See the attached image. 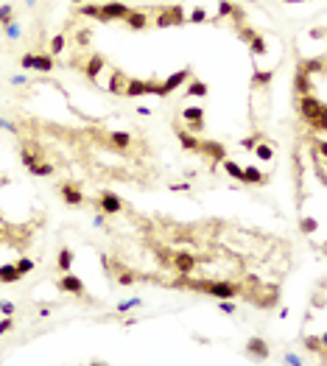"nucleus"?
Instances as JSON below:
<instances>
[{"label": "nucleus", "instance_id": "obj_1", "mask_svg": "<svg viewBox=\"0 0 327 366\" xmlns=\"http://www.w3.org/2000/svg\"><path fill=\"white\" fill-rule=\"evenodd\" d=\"M190 288H199L204 291V294L215 296V299H235V296H241V285H235V282H190Z\"/></svg>", "mask_w": 327, "mask_h": 366}, {"label": "nucleus", "instance_id": "obj_2", "mask_svg": "<svg viewBox=\"0 0 327 366\" xmlns=\"http://www.w3.org/2000/svg\"><path fill=\"white\" fill-rule=\"evenodd\" d=\"M299 115H302L308 123H316L319 118H324V115H327V109H324V103L316 101L313 92H310V95H299Z\"/></svg>", "mask_w": 327, "mask_h": 366}, {"label": "nucleus", "instance_id": "obj_3", "mask_svg": "<svg viewBox=\"0 0 327 366\" xmlns=\"http://www.w3.org/2000/svg\"><path fill=\"white\" fill-rule=\"evenodd\" d=\"M188 23V14H185V9L176 3V6H165L162 12L157 14V28H171V25H185Z\"/></svg>", "mask_w": 327, "mask_h": 366}, {"label": "nucleus", "instance_id": "obj_4", "mask_svg": "<svg viewBox=\"0 0 327 366\" xmlns=\"http://www.w3.org/2000/svg\"><path fill=\"white\" fill-rule=\"evenodd\" d=\"M129 14V6L121 3V0H106L98 12V23H115V20H123Z\"/></svg>", "mask_w": 327, "mask_h": 366}, {"label": "nucleus", "instance_id": "obj_5", "mask_svg": "<svg viewBox=\"0 0 327 366\" xmlns=\"http://www.w3.org/2000/svg\"><path fill=\"white\" fill-rule=\"evenodd\" d=\"M98 207H101V213H106V216H118V213H123V198L115 196L112 190H103L101 198H98Z\"/></svg>", "mask_w": 327, "mask_h": 366}, {"label": "nucleus", "instance_id": "obj_6", "mask_svg": "<svg viewBox=\"0 0 327 366\" xmlns=\"http://www.w3.org/2000/svg\"><path fill=\"white\" fill-rule=\"evenodd\" d=\"M59 291H67V294H73V296H84L87 288H84V282L73 274V271H65V274L59 277Z\"/></svg>", "mask_w": 327, "mask_h": 366}, {"label": "nucleus", "instance_id": "obj_7", "mask_svg": "<svg viewBox=\"0 0 327 366\" xmlns=\"http://www.w3.org/2000/svg\"><path fill=\"white\" fill-rule=\"evenodd\" d=\"M174 269L179 271L182 277L193 274V271H196V257H193L190 252H176V254H174Z\"/></svg>", "mask_w": 327, "mask_h": 366}, {"label": "nucleus", "instance_id": "obj_8", "mask_svg": "<svg viewBox=\"0 0 327 366\" xmlns=\"http://www.w3.org/2000/svg\"><path fill=\"white\" fill-rule=\"evenodd\" d=\"M59 193H62V198H65V204H70V207H81V204H84V193L73 185V182H65V185L59 187Z\"/></svg>", "mask_w": 327, "mask_h": 366}, {"label": "nucleus", "instance_id": "obj_9", "mask_svg": "<svg viewBox=\"0 0 327 366\" xmlns=\"http://www.w3.org/2000/svg\"><path fill=\"white\" fill-rule=\"evenodd\" d=\"M151 84H154V81H143V78H129V81H126V90H123V95H129V98L151 95Z\"/></svg>", "mask_w": 327, "mask_h": 366}, {"label": "nucleus", "instance_id": "obj_10", "mask_svg": "<svg viewBox=\"0 0 327 366\" xmlns=\"http://www.w3.org/2000/svg\"><path fill=\"white\" fill-rule=\"evenodd\" d=\"M246 352L252 355L254 360H266V358H268V344L263 341L260 336H252V338L246 341Z\"/></svg>", "mask_w": 327, "mask_h": 366}, {"label": "nucleus", "instance_id": "obj_11", "mask_svg": "<svg viewBox=\"0 0 327 366\" xmlns=\"http://www.w3.org/2000/svg\"><path fill=\"white\" fill-rule=\"evenodd\" d=\"M123 23H126L132 31H145L151 20H148V14H145V12H134V9H129V14L123 17Z\"/></svg>", "mask_w": 327, "mask_h": 366}, {"label": "nucleus", "instance_id": "obj_12", "mask_svg": "<svg viewBox=\"0 0 327 366\" xmlns=\"http://www.w3.org/2000/svg\"><path fill=\"white\" fill-rule=\"evenodd\" d=\"M185 81H190V67H185V70H179V73H174V76H168V78L162 81V90L171 95V92L179 90V87L185 84Z\"/></svg>", "mask_w": 327, "mask_h": 366}, {"label": "nucleus", "instance_id": "obj_13", "mask_svg": "<svg viewBox=\"0 0 327 366\" xmlns=\"http://www.w3.org/2000/svg\"><path fill=\"white\" fill-rule=\"evenodd\" d=\"M126 81H129V76L123 70H112V76H109V84H106V90L112 92V95H123V90H126Z\"/></svg>", "mask_w": 327, "mask_h": 366}, {"label": "nucleus", "instance_id": "obj_14", "mask_svg": "<svg viewBox=\"0 0 327 366\" xmlns=\"http://www.w3.org/2000/svg\"><path fill=\"white\" fill-rule=\"evenodd\" d=\"M103 67H106V59H103L101 54H92L90 59H87V65H84V76L90 78V81H95L98 73H101Z\"/></svg>", "mask_w": 327, "mask_h": 366}, {"label": "nucleus", "instance_id": "obj_15", "mask_svg": "<svg viewBox=\"0 0 327 366\" xmlns=\"http://www.w3.org/2000/svg\"><path fill=\"white\" fill-rule=\"evenodd\" d=\"M199 151H204V154H210L212 156V162H221V160H227V148L221 143H215V140H204V143L199 145Z\"/></svg>", "mask_w": 327, "mask_h": 366}, {"label": "nucleus", "instance_id": "obj_16", "mask_svg": "<svg viewBox=\"0 0 327 366\" xmlns=\"http://www.w3.org/2000/svg\"><path fill=\"white\" fill-rule=\"evenodd\" d=\"M174 134H176V140H179V145H182V148H185V151H199L201 140L196 137V134H190L188 129H176Z\"/></svg>", "mask_w": 327, "mask_h": 366}, {"label": "nucleus", "instance_id": "obj_17", "mask_svg": "<svg viewBox=\"0 0 327 366\" xmlns=\"http://www.w3.org/2000/svg\"><path fill=\"white\" fill-rule=\"evenodd\" d=\"M56 67V62H53V56L48 54V50H39V54L34 56V70L36 73H50Z\"/></svg>", "mask_w": 327, "mask_h": 366}, {"label": "nucleus", "instance_id": "obj_18", "mask_svg": "<svg viewBox=\"0 0 327 366\" xmlns=\"http://www.w3.org/2000/svg\"><path fill=\"white\" fill-rule=\"evenodd\" d=\"M266 179L268 176L263 174V171H257L254 165H246V168H243V182H246V185H266Z\"/></svg>", "mask_w": 327, "mask_h": 366}, {"label": "nucleus", "instance_id": "obj_19", "mask_svg": "<svg viewBox=\"0 0 327 366\" xmlns=\"http://www.w3.org/2000/svg\"><path fill=\"white\" fill-rule=\"evenodd\" d=\"M56 269L65 274V271H73V249H67V246H62L59 249V254H56Z\"/></svg>", "mask_w": 327, "mask_h": 366}, {"label": "nucleus", "instance_id": "obj_20", "mask_svg": "<svg viewBox=\"0 0 327 366\" xmlns=\"http://www.w3.org/2000/svg\"><path fill=\"white\" fill-rule=\"evenodd\" d=\"M106 137H109V143L115 145L118 151H126L129 145H132V134H129V132H109Z\"/></svg>", "mask_w": 327, "mask_h": 366}, {"label": "nucleus", "instance_id": "obj_21", "mask_svg": "<svg viewBox=\"0 0 327 366\" xmlns=\"http://www.w3.org/2000/svg\"><path fill=\"white\" fill-rule=\"evenodd\" d=\"M20 280H23V274L17 271V266H14V263L0 266V282H6V285H9V282H20Z\"/></svg>", "mask_w": 327, "mask_h": 366}, {"label": "nucleus", "instance_id": "obj_22", "mask_svg": "<svg viewBox=\"0 0 327 366\" xmlns=\"http://www.w3.org/2000/svg\"><path fill=\"white\" fill-rule=\"evenodd\" d=\"M207 92H210V90H207L204 81H201V78H193V81L188 84V90H185V95H190V98H204Z\"/></svg>", "mask_w": 327, "mask_h": 366}, {"label": "nucleus", "instance_id": "obj_23", "mask_svg": "<svg viewBox=\"0 0 327 366\" xmlns=\"http://www.w3.org/2000/svg\"><path fill=\"white\" fill-rule=\"evenodd\" d=\"M252 154L257 156V160H263V162H268V160H274V148L266 143V140H260V143L252 148Z\"/></svg>", "mask_w": 327, "mask_h": 366}, {"label": "nucleus", "instance_id": "obj_24", "mask_svg": "<svg viewBox=\"0 0 327 366\" xmlns=\"http://www.w3.org/2000/svg\"><path fill=\"white\" fill-rule=\"evenodd\" d=\"M249 50H252V56H266L268 45H266V39H263L260 34H254L252 39H249Z\"/></svg>", "mask_w": 327, "mask_h": 366}, {"label": "nucleus", "instance_id": "obj_25", "mask_svg": "<svg viewBox=\"0 0 327 366\" xmlns=\"http://www.w3.org/2000/svg\"><path fill=\"white\" fill-rule=\"evenodd\" d=\"M182 118H185V123L204 120V109H201V107H185V109H182Z\"/></svg>", "mask_w": 327, "mask_h": 366}, {"label": "nucleus", "instance_id": "obj_26", "mask_svg": "<svg viewBox=\"0 0 327 366\" xmlns=\"http://www.w3.org/2000/svg\"><path fill=\"white\" fill-rule=\"evenodd\" d=\"M297 92H299V95H310V92H313V87H310V78H308V73H302V70L297 73Z\"/></svg>", "mask_w": 327, "mask_h": 366}, {"label": "nucleus", "instance_id": "obj_27", "mask_svg": "<svg viewBox=\"0 0 327 366\" xmlns=\"http://www.w3.org/2000/svg\"><path fill=\"white\" fill-rule=\"evenodd\" d=\"M271 76H274V73L271 70H257V67H254V73H252V84L254 87H266V84H271Z\"/></svg>", "mask_w": 327, "mask_h": 366}, {"label": "nucleus", "instance_id": "obj_28", "mask_svg": "<svg viewBox=\"0 0 327 366\" xmlns=\"http://www.w3.org/2000/svg\"><path fill=\"white\" fill-rule=\"evenodd\" d=\"M65 45H67L65 34H56L53 39H50V45H48V54H50V56H53V59H56V56H59L62 50H65Z\"/></svg>", "mask_w": 327, "mask_h": 366}, {"label": "nucleus", "instance_id": "obj_29", "mask_svg": "<svg viewBox=\"0 0 327 366\" xmlns=\"http://www.w3.org/2000/svg\"><path fill=\"white\" fill-rule=\"evenodd\" d=\"M224 162V171L232 176V179H238V182H243V168L238 165V162H232V160H221Z\"/></svg>", "mask_w": 327, "mask_h": 366}, {"label": "nucleus", "instance_id": "obj_30", "mask_svg": "<svg viewBox=\"0 0 327 366\" xmlns=\"http://www.w3.org/2000/svg\"><path fill=\"white\" fill-rule=\"evenodd\" d=\"M232 12H235V3H232V0H221V3H218L215 23H218V20H224V17H232Z\"/></svg>", "mask_w": 327, "mask_h": 366}, {"label": "nucleus", "instance_id": "obj_31", "mask_svg": "<svg viewBox=\"0 0 327 366\" xmlns=\"http://www.w3.org/2000/svg\"><path fill=\"white\" fill-rule=\"evenodd\" d=\"M98 12H101V6H98V3H79V14H81V17L98 20Z\"/></svg>", "mask_w": 327, "mask_h": 366}, {"label": "nucleus", "instance_id": "obj_32", "mask_svg": "<svg viewBox=\"0 0 327 366\" xmlns=\"http://www.w3.org/2000/svg\"><path fill=\"white\" fill-rule=\"evenodd\" d=\"M28 171L34 176H53V165H50V162H42V160L36 162L34 168H28Z\"/></svg>", "mask_w": 327, "mask_h": 366}, {"label": "nucleus", "instance_id": "obj_33", "mask_svg": "<svg viewBox=\"0 0 327 366\" xmlns=\"http://www.w3.org/2000/svg\"><path fill=\"white\" fill-rule=\"evenodd\" d=\"M207 20H210V17H207V12H204V9H201V6H196L193 12L188 14V23H193V25H199V23H207Z\"/></svg>", "mask_w": 327, "mask_h": 366}, {"label": "nucleus", "instance_id": "obj_34", "mask_svg": "<svg viewBox=\"0 0 327 366\" xmlns=\"http://www.w3.org/2000/svg\"><path fill=\"white\" fill-rule=\"evenodd\" d=\"M14 20V9H12V3H3L0 6V25H9Z\"/></svg>", "mask_w": 327, "mask_h": 366}, {"label": "nucleus", "instance_id": "obj_35", "mask_svg": "<svg viewBox=\"0 0 327 366\" xmlns=\"http://www.w3.org/2000/svg\"><path fill=\"white\" fill-rule=\"evenodd\" d=\"M299 229H302L305 235H313L316 229H319V221H316V218H302V221H299Z\"/></svg>", "mask_w": 327, "mask_h": 366}, {"label": "nucleus", "instance_id": "obj_36", "mask_svg": "<svg viewBox=\"0 0 327 366\" xmlns=\"http://www.w3.org/2000/svg\"><path fill=\"white\" fill-rule=\"evenodd\" d=\"M14 266H17V271H20V274H31V271H34V260H31V257H20L17 260V263H14Z\"/></svg>", "mask_w": 327, "mask_h": 366}, {"label": "nucleus", "instance_id": "obj_37", "mask_svg": "<svg viewBox=\"0 0 327 366\" xmlns=\"http://www.w3.org/2000/svg\"><path fill=\"white\" fill-rule=\"evenodd\" d=\"M321 65H324L321 59H310V62H302L299 70H302V73H321Z\"/></svg>", "mask_w": 327, "mask_h": 366}, {"label": "nucleus", "instance_id": "obj_38", "mask_svg": "<svg viewBox=\"0 0 327 366\" xmlns=\"http://www.w3.org/2000/svg\"><path fill=\"white\" fill-rule=\"evenodd\" d=\"M39 160H42V156H39V154H34V151L23 148V165H25V168H34V165H36V162H39Z\"/></svg>", "mask_w": 327, "mask_h": 366}, {"label": "nucleus", "instance_id": "obj_39", "mask_svg": "<svg viewBox=\"0 0 327 366\" xmlns=\"http://www.w3.org/2000/svg\"><path fill=\"white\" fill-rule=\"evenodd\" d=\"M134 280H137L134 271H126V269L118 271V282H121V285H134Z\"/></svg>", "mask_w": 327, "mask_h": 366}, {"label": "nucleus", "instance_id": "obj_40", "mask_svg": "<svg viewBox=\"0 0 327 366\" xmlns=\"http://www.w3.org/2000/svg\"><path fill=\"white\" fill-rule=\"evenodd\" d=\"M140 305H143V299H137V296H134V299H126V302H121V305H118V313L134 310V307H140Z\"/></svg>", "mask_w": 327, "mask_h": 366}, {"label": "nucleus", "instance_id": "obj_41", "mask_svg": "<svg viewBox=\"0 0 327 366\" xmlns=\"http://www.w3.org/2000/svg\"><path fill=\"white\" fill-rule=\"evenodd\" d=\"M260 140H263V134H260V132H254V134H249L246 140H241V145H243V148H249V151H252L254 145L260 143Z\"/></svg>", "mask_w": 327, "mask_h": 366}, {"label": "nucleus", "instance_id": "obj_42", "mask_svg": "<svg viewBox=\"0 0 327 366\" xmlns=\"http://www.w3.org/2000/svg\"><path fill=\"white\" fill-rule=\"evenodd\" d=\"M3 28H6V36H9V39H17V36L23 34V28L17 25V20H12V23H9V25H3Z\"/></svg>", "mask_w": 327, "mask_h": 366}, {"label": "nucleus", "instance_id": "obj_43", "mask_svg": "<svg viewBox=\"0 0 327 366\" xmlns=\"http://www.w3.org/2000/svg\"><path fill=\"white\" fill-rule=\"evenodd\" d=\"M218 310L232 316V313H235V305H232V299H218Z\"/></svg>", "mask_w": 327, "mask_h": 366}, {"label": "nucleus", "instance_id": "obj_44", "mask_svg": "<svg viewBox=\"0 0 327 366\" xmlns=\"http://www.w3.org/2000/svg\"><path fill=\"white\" fill-rule=\"evenodd\" d=\"M14 310H17V307H14V302L0 299V313H3V316H14Z\"/></svg>", "mask_w": 327, "mask_h": 366}, {"label": "nucleus", "instance_id": "obj_45", "mask_svg": "<svg viewBox=\"0 0 327 366\" xmlns=\"http://www.w3.org/2000/svg\"><path fill=\"white\" fill-rule=\"evenodd\" d=\"M305 347L308 349H316V352H324V338H308V341H305Z\"/></svg>", "mask_w": 327, "mask_h": 366}, {"label": "nucleus", "instance_id": "obj_46", "mask_svg": "<svg viewBox=\"0 0 327 366\" xmlns=\"http://www.w3.org/2000/svg\"><path fill=\"white\" fill-rule=\"evenodd\" d=\"M34 56L36 54H25L23 59H20V67H23V70H34Z\"/></svg>", "mask_w": 327, "mask_h": 366}, {"label": "nucleus", "instance_id": "obj_47", "mask_svg": "<svg viewBox=\"0 0 327 366\" xmlns=\"http://www.w3.org/2000/svg\"><path fill=\"white\" fill-rule=\"evenodd\" d=\"M12 327H14V319H12V316H6L3 322H0V336H6V333H12Z\"/></svg>", "mask_w": 327, "mask_h": 366}, {"label": "nucleus", "instance_id": "obj_48", "mask_svg": "<svg viewBox=\"0 0 327 366\" xmlns=\"http://www.w3.org/2000/svg\"><path fill=\"white\" fill-rule=\"evenodd\" d=\"M188 132H190V134L204 132V120H193V123H188Z\"/></svg>", "mask_w": 327, "mask_h": 366}, {"label": "nucleus", "instance_id": "obj_49", "mask_svg": "<svg viewBox=\"0 0 327 366\" xmlns=\"http://www.w3.org/2000/svg\"><path fill=\"white\" fill-rule=\"evenodd\" d=\"M90 31H79V34H76V42H79V45H87V42H90Z\"/></svg>", "mask_w": 327, "mask_h": 366}, {"label": "nucleus", "instance_id": "obj_50", "mask_svg": "<svg viewBox=\"0 0 327 366\" xmlns=\"http://www.w3.org/2000/svg\"><path fill=\"white\" fill-rule=\"evenodd\" d=\"M171 190H174V193H185V190H190V182H176V185H171Z\"/></svg>", "mask_w": 327, "mask_h": 366}, {"label": "nucleus", "instance_id": "obj_51", "mask_svg": "<svg viewBox=\"0 0 327 366\" xmlns=\"http://www.w3.org/2000/svg\"><path fill=\"white\" fill-rule=\"evenodd\" d=\"M238 34H241V39H243V42H249V39L254 36V31H252V28H238Z\"/></svg>", "mask_w": 327, "mask_h": 366}, {"label": "nucleus", "instance_id": "obj_52", "mask_svg": "<svg viewBox=\"0 0 327 366\" xmlns=\"http://www.w3.org/2000/svg\"><path fill=\"white\" fill-rule=\"evenodd\" d=\"M0 129H9V132H17V126H14V123H9V120H3V118H0Z\"/></svg>", "mask_w": 327, "mask_h": 366}, {"label": "nucleus", "instance_id": "obj_53", "mask_svg": "<svg viewBox=\"0 0 327 366\" xmlns=\"http://www.w3.org/2000/svg\"><path fill=\"white\" fill-rule=\"evenodd\" d=\"M285 360H288L291 366H299V363H302V358H297V355H285Z\"/></svg>", "mask_w": 327, "mask_h": 366}, {"label": "nucleus", "instance_id": "obj_54", "mask_svg": "<svg viewBox=\"0 0 327 366\" xmlns=\"http://www.w3.org/2000/svg\"><path fill=\"white\" fill-rule=\"evenodd\" d=\"M12 84H25V76H17V73H14V76H12Z\"/></svg>", "mask_w": 327, "mask_h": 366}, {"label": "nucleus", "instance_id": "obj_55", "mask_svg": "<svg viewBox=\"0 0 327 366\" xmlns=\"http://www.w3.org/2000/svg\"><path fill=\"white\" fill-rule=\"evenodd\" d=\"M137 115H143V118H148V115H151V109H148V107H140V109H137Z\"/></svg>", "mask_w": 327, "mask_h": 366}, {"label": "nucleus", "instance_id": "obj_56", "mask_svg": "<svg viewBox=\"0 0 327 366\" xmlns=\"http://www.w3.org/2000/svg\"><path fill=\"white\" fill-rule=\"evenodd\" d=\"M285 3H305V0H285Z\"/></svg>", "mask_w": 327, "mask_h": 366}, {"label": "nucleus", "instance_id": "obj_57", "mask_svg": "<svg viewBox=\"0 0 327 366\" xmlns=\"http://www.w3.org/2000/svg\"><path fill=\"white\" fill-rule=\"evenodd\" d=\"M73 3H84V0H73Z\"/></svg>", "mask_w": 327, "mask_h": 366}, {"label": "nucleus", "instance_id": "obj_58", "mask_svg": "<svg viewBox=\"0 0 327 366\" xmlns=\"http://www.w3.org/2000/svg\"><path fill=\"white\" fill-rule=\"evenodd\" d=\"M25 3H34V0H25Z\"/></svg>", "mask_w": 327, "mask_h": 366}]
</instances>
